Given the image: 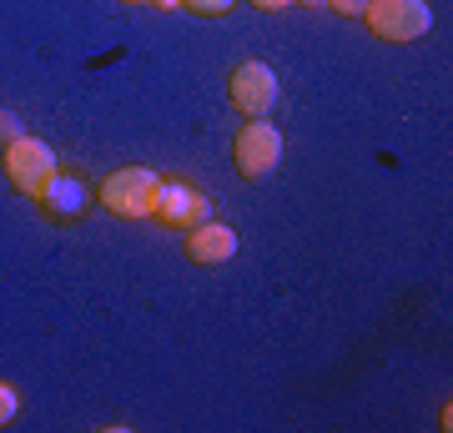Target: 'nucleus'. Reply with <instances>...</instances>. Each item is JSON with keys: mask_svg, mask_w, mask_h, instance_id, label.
Returning a JSON list of instances; mask_svg holds the SVG:
<instances>
[{"mask_svg": "<svg viewBox=\"0 0 453 433\" xmlns=\"http://www.w3.org/2000/svg\"><path fill=\"white\" fill-rule=\"evenodd\" d=\"M157 192H162V177L151 166H121V172H111V177L101 182V207L111 212V217L142 222L157 207Z\"/></svg>", "mask_w": 453, "mask_h": 433, "instance_id": "obj_1", "label": "nucleus"}, {"mask_svg": "<svg viewBox=\"0 0 453 433\" xmlns=\"http://www.w3.org/2000/svg\"><path fill=\"white\" fill-rule=\"evenodd\" d=\"M363 16H368V31L388 46H408V41L428 35V26H434V11L423 0H368Z\"/></svg>", "mask_w": 453, "mask_h": 433, "instance_id": "obj_2", "label": "nucleus"}, {"mask_svg": "<svg viewBox=\"0 0 453 433\" xmlns=\"http://www.w3.org/2000/svg\"><path fill=\"white\" fill-rule=\"evenodd\" d=\"M0 166H5V182L26 197H41L50 187V177L61 172L56 166V151L46 142H35V136H16V142L5 146V161Z\"/></svg>", "mask_w": 453, "mask_h": 433, "instance_id": "obj_3", "label": "nucleus"}, {"mask_svg": "<svg viewBox=\"0 0 453 433\" xmlns=\"http://www.w3.org/2000/svg\"><path fill=\"white\" fill-rule=\"evenodd\" d=\"M226 101H232V112L247 116V121L273 116V106H277V76H273V66L242 61L232 76H226Z\"/></svg>", "mask_w": 453, "mask_h": 433, "instance_id": "obj_4", "label": "nucleus"}, {"mask_svg": "<svg viewBox=\"0 0 453 433\" xmlns=\"http://www.w3.org/2000/svg\"><path fill=\"white\" fill-rule=\"evenodd\" d=\"M277 161H282V131H277L273 121H247V127L237 131V142H232V166H237V177L262 182Z\"/></svg>", "mask_w": 453, "mask_h": 433, "instance_id": "obj_5", "label": "nucleus"}, {"mask_svg": "<svg viewBox=\"0 0 453 433\" xmlns=\"http://www.w3.org/2000/svg\"><path fill=\"white\" fill-rule=\"evenodd\" d=\"M151 217H162V227H181V232H192V227H202L211 217V202L196 192V187H187V182H162Z\"/></svg>", "mask_w": 453, "mask_h": 433, "instance_id": "obj_6", "label": "nucleus"}, {"mask_svg": "<svg viewBox=\"0 0 453 433\" xmlns=\"http://www.w3.org/2000/svg\"><path fill=\"white\" fill-rule=\"evenodd\" d=\"M187 257H192L196 267H222V262H232V257H237V232L207 217L202 227H192V232H187Z\"/></svg>", "mask_w": 453, "mask_h": 433, "instance_id": "obj_7", "label": "nucleus"}, {"mask_svg": "<svg viewBox=\"0 0 453 433\" xmlns=\"http://www.w3.org/2000/svg\"><path fill=\"white\" fill-rule=\"evenodd\" d=\"M35 202H41L56 222H71V217H81L86 192H81V182H71V177H61V172H56V177H50V187L35 197Z\"/></svg>", "mask_w": 453, "mask_h": 433, "instance_id": "obj_8", "label": "nucleus"}, {"mask_svg": "<svg viewBox=\"0 0 453 433\" xmlns=\"http://www.w3.org/2000/svg\"><path fill=\"white\" fill-rule=\"evenodd\" d=\"M177 5L196 11V16H226V11H232V0H177Z\"/></svg>", "mask_w": 453, "mask_h": 433, "instance_id": "obj_9", "label": "nucleus"}, {"mask_svg": "<svg viewBox=\"0 0 453 433\" xmlns=\"http://www.w3.org/2000/svg\"><path fill=\"white\" fill-rule=\"evenodd\" d=\"M16 414H20V393L11 383H0V423H11Z\"/></svg>", "mask_w": 453, "mask_h": 433, "instance_id": "obj_10", "label": "nucleus"}, {"mask_svg": "<svg viewBox=\"0 0 453 433\" xmlns=\"http://www.w3.org/2000/svg\"><path fill=\"white\" fill-rule=\"evenodd\" d=\"M16 136H26V127H20V116H16V112H0V142L11 146Z\"/></svg>", "mask_w": 453, "mask_h": 433, "instance_id": "obj_11", "label": "nucleus"}, {"mask_svg": "<svg viewBox=\"0 0 453 433\" xmlns=\"http://www.w3.org/2000/svg\"><path fill=\"white\" fill-rule=\"evenodd\" d=\"M327 5H333L338 16H363V11H368V0H327Z\"/></svg>", "mask_w": 453, "mask_h": 433, "instance_id": "obj_12", "label": "nucleus"}, {"mask_svg": "<svg viewBox=\"0 0 453 433\" xmlns=\"http://www.w3.org/2000/svg\"><path fill=\"white\" fill-rule=\"evenodd\" d=\"M257 11H282V5H292V0H252Z\"/></svg>", "mask_w": 453, "mask_h": 433, "instance_id": "obj_13", "label": "nucleus"}, {"mask_svg": "<svg viewBox=\"0 0 453 433\" xmlns=\"http://www.w3.org/2000/svg\"><path fill=\"white\" fill-rule=\"evenodd\" d=\"M127 5H177V0H127Z\"/></svg>", "mask_w": 453, "mask_h": 433, "instance_id": "obj_14", "label": "nucleus"}, {"mask_svg": "<svg viewBox=\"0 0 453 433\" xmlns=\"http://www.w3.org/2000/svg\"><path fill=\"white\" fill-rule=\"evenodd\" d=\"M303 5H323V0H303Z\"/></svg>", "mask_w": 453, "mask_h": 433, "instance_id": "obj_15", "label": "nucleus"}]
</instances>
